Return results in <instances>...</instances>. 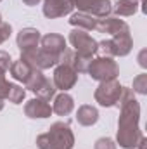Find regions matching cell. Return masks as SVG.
Here are the masks:
<instances>
[{"mask_svg":"<svg viewBox=\"0 0 147 149\" xmlns=\"http://www.w3.org/2000/svg\"><path fill=\"white\" fill-rule=\"evenodd\" d=\"M73 108H74V101H73V97H71L69 94L62 92V94H59V95L54 97L52 111L57 113L59 116H66V114H69V113L73 111Z\"/></svg>","mask_w":147,"mask_h":149,"instance_id":"cell-13","label":"cell"},{"mask_svg":"<svg viewBox=\"0 0 147 149\" xmlns=\"http://www.w3.org/2000/svg\"><path fill=\"white\" fill-rule=\"evenodd\" d=\"M73 7V0H45L43 2V14L49 19H55V17H62V16L71 14Z\"/></svg>","mask_w":147,"mask_h":149,"instance_id":"cell-8","label":"cell"},{"mask_svg":"<svg viewBox=\"0 0 147 149\" xmlns=\"http://www.w3.org/2000/svg\"><path fill=\"white\" fill-rule=\"evenodd\" d=\"M146 88H147V74L142 73L133 80V88L132 90L139 92V94H146Z\"/></svg>","mask_w":147,"mask_h":149,"instance_id":"cell-23","label":"cell"},{"mask_svg":"<svg viewBox=\"0 0 147 149\" xmlns=\"http://www.w3.org/2000/svg\"><path fill=\"white\" fill-rule=\"evenodd\" d=\"M139 5H140V0H118L114 12L118 16H133L139 10Z\"/></svg>","mask_w":147,"mask_h":149,"instance_id":"cell-16","label":"cell"},{"mask_svg":"<svg viewBox=\"0 0 147 149\" xmlns=\"http://www.w3.org/2000/svg\"><path fill=\"white\" fill-rule=\"evenodd\" d=\"M140 3H144V0H140Z\"/></svg>","mask_w":147,"mask_h":149,"instance_id":"cell-32","label":"cell"},{"mask_svg":"<svg viewBox=\"0 0 147 149\" xmlns=\"http://www.w3.org/2000/svg\"><path fill=\"white\" fill-rule=\"evenodd\" d=\"M97 0H73L74 7H78L80 12H88V9L95 3Z\"/></svg>","mask_w":147,"mask_h":149,"instance_id":"cell-24","label":"cell"},{"mask_svg":"<svg viewBox=\"0 0 147 149\" xmlns=\"http://www.w3.org/2000/svg\"><path fill=\"white\" fill-rule=\"evenodd\" d=\"M10 31H12L10 24H9V23H3V21H0V43H3L7 38L10 37Z\"/></svg>","mask_w":147,"mask_h":149,"instance_id":"cell-26","label":"cell"},{"mask_svg":"<svg viewBox=\"0 0 147 149\" xmlns=\"http://www.w3.org/2000/svg\"><path fill=\"white\" fill-rule=\"evenodd\" d=\"M7 90H9V81L5 80V71L0 70V99H5Z\"/></svg>","mask_w":147,"mask_h":149,"instance_id":"cell-28","label":"cell"},{"mask_svg":"<svg viewBox=\"0 0 147 149\" xmlns=\"http://www.w3.org/2000/svg\"><path fill=\"white\" fill-rule=\"evenodd\" d=\"M10 64H12V59H10V56H9L7 52L0 50V70H2V71H7V70L10 68Z\"/></svg>","mask_w":147,"mask_h":149,"instance_id":"cell-27","label":"cell"},{"mask_svg":"<svg viewBox=\"0 0 147 149\" xmlns=\"http://www.w3.org/2000/svg\"><path fill=\"white\" fill-rule=\"evenodd\" d=\"M55 90H57V88H55L54 81H50V80H47V78H45V81L42 83V87L38 88L35 94H37L40 99H43V101H47V102H49L50 99H54V97H55Z\"/></svg>","mask_w":147,"mask_h":149,"instance_id":"cell-19","label":"cell"},{"mask_svg":"<svg viewBox=\"0 0 147 149\" xmlns=\"http://www.w3.org/2000/svg\"><path fill=\"white\" fill-rule=\"evenodd\" d=\"M26 5H38L40 3V0H23Z\"/></svg>","mask_w":147,"mask_h":149,"instance_id":"cell-29","label":"cell"},{"mask_svg":"<svg viewBox=\"0 0 147 149\" xmlns=\"http://www.w3.org/2000/svg\"><path fill=\"white\" fill-rule=\"evenodd\" d=\"M40 31L35 28H24L17 33V47L21 50H28V49H35L40 42Z\"/></svg>","mask_w":147,"mask_h":149,"instance_id":"cell-11","label":"cell"},{"mask_svg":"<svg viewBox=\"0 0 147 149\" xmlns=\"http://www.w3.org/2000/svg\"><path fill=\"white\" fill-rule=\"evenodd\" d=\"M24 113L30 118H49L50 113H52V108H50V104L47 101L37 97V99H31V101L26 102Z\"/></svg>","mask_w":147,"mask_h":149,"instance_id":"cell-10","label":"cell"},{"mask_svg":"<svg viewBox=\"0 0 147 149\" xmlns=\"http://www.w3.org/2000/svg\"><path fill=\"white\" fill-rule=\"evenodd\" d=\"M24 95H26L24 88H21L19 85L9 83V90H7V95H5V99H9V102H12V104H21L23 99H24Z\"/></svg>","mask_w":147,"mask_h":149,"instance_id":"cell-21","label":"cell"},{"mask_svg":"<svg viewBox=\"0 0 147 149\" xmlns=\"http://www.w3.org/2000/svg\"><path fill=\"white\" fill-rule=\"evenodd\" d=\"M43 81H45L43 73H42L40 70H33V71L30 73V76H28V80L24 81V85H26V88H28V90L37 92L38 88L42 87V83H43Z\"/></svg>","mask_w":147,"mask_h":149,"instance_id":"cell-20","label":"cell"},{"mask_svg":"<svg viewBox=\"0 0 147 149\" xmlns=\"http://www.w3.org/2000/svg\"><path fill=\"white\" fill-rule=\"evenodd\" d=\"M10 74L16 78V80H19V81H26L28 80V76H30V73L33 71V68L30 66V64H26L24 61H16V63H12L10 64Z\"/></svg>","mask_w":147,"mask_h":149,"instance_id":"cell-17","label":"cell"},{"mask_svg":"<svg viewBox=\"0 0 147 149\" xmlns=\"http://www.w3.org/2000/svg\"><path fill=\"white\" fill-rule=\"evenodd\" d=\"M76 80H78V73L74 71L73 68L64 66V64H59V66L55 68V71H54V80H52V81H54L55 88L66 92V90L73 88L74 83H76Z\"/></svg>","mask_w":147,"mask_h":149,"instance_id":"cell-7","label":"cell"},{"mask_svg":"<svg viewBox=\"0 0 147 149\" xmlns=\"http://www.w3.org/2000/svg\"><path fill=\"white\" fill-rule=\"evenodd\" d=\"M47 135H49L54 149H73L74 146V135L68 123H62V121L54 123L49 128Z\"/></svg>","mask_w":147,"mask_h":149,"instance_id":"cell-5","label":"cell"},{"mask_svg":"<svg viewBox=\"0 0 147 149\" xmlns=\"http://www.w3.org/2000/svg\"><path fill=\"white\" fill-rule=\"evenodd\" d=\"M88 73L94 80H99V81H106V80H112L116 78L119 70H118V64L116 61H112V57H97V59H92L90 66H88Z\"/></svg>","mask_w":147,"mask_h":149,"instance_id":"cell-4","label":"cell"},{"mask_svg":"<svg viewBox=\"0 0 147 149\" xmlns=\"http://www.w3.org/2000/svg\"><path fill=\"white\" fill-rule=\"evenodd\" d=\"M95 30H99L101 33H109V35H118L121 31H126L130 30L128 24L123 21V19H118V17H102V19H97V24H95Z\"/></svg>","mask_w":147,"mask_h":149,"instance_id":"cell-9","label":"cell"},{"mask_svg":"<svg viewBox=\"0 0 147 149\" xmlns=\"http://www.w3.org/2000/svg\"><path fill=\"white\" fill-rule=\"evenodd\" d=\"M76 120L80 125L83 127H90V125H95L97 120H99V111L90 106V104H85V106H80V109L76 113Z\"/></svg>","mask_w":147,"mask_h":149,"instance_id":"cell-14","label":"cell"},{"mask_svg":"<svg viewBox=\"0 0 147 149\" xmlns=\"http://www.w3.org/2000/svg\"><path fill=\"white\" fill-rule=\"evenodd\" d=\"M69 43L74 47V52L80 56H87L92 57L97 50H99V43L90 37L85 30H78L74 28L69 33Z\"/></svg>","mask_w":147,"mask_h":149,"instance_id":"cell-6","label":"cell"},{"mask_svg":"<svg viewBox=\"0 0 147 149\" xmlns=\"http://www.w3.org/2000/svg\"><path fill=\"white\" fill-rule=\"evenodd\" d=\"M69 23L73 26H78V30H95L97 17H94L87 12H76L69 17Z\"/></svg>","mask_w":147,"mask_h":149,"instance_id":"cell-15","label":"cell"},{"mask_svg":"<svg viewBox=\"0 0 147 149\" xmlns=\"http://www.w3.org/2000/svg\"><path fill=\"white\" fill-rule=\"evenodd\" d=\"M121 85L116 78L112 80H106V81H101V85L95 88V101L104 106V108H111V106H116L118 104V99L121 95Z\"/></svg>","mask_w":147,"mask_h":149,"instance_id":"cell-3","label":"cell"},{"mask_svg":"<svg viewBox=\"0 0 147 149\" xmlns=\"http://www.w3.org/2000/svg\"><path fill=\"white\" fill-rule=\"evenodd\" d=\"M0 21H2V16H0Z\"/></svg>","mask_w":147,"mask_h":149,"instance_id":"cell-33","label":"cell"},{"mask_svg":"<svg viewBox=\"0 0 147 149\" xmlns=\"http://www.w3.org/2000/svg\"><path fill=\"white\" fill-rule=\"evenodd\" d=\"M92 63V57H87V56H80V54H74V59H73V68L76 73H87L88 71V66Z\"/></svg>","mask_w":147,"mask_h":149,"instance_id":"cell-22","label":"cell"},{"mask_svg":"<svg viewBox=\"0 0 147 149\" xmlns=\"http://www.w3.org/2000/svg\"><path fill=\"white\" fill-rule=\"evenodd\" d=\"M95 149H116V144L109 137H102L95 142Z\"/></svg>","mask_w":147,"mask_h":149,"instance_id":"cell-25","label":"cell"},{"mask_svg":"<svg viewBox=\"0 0 147 149\" xmlns=\"http://www.w3.org/2000/svg\"><path fill=\"white\" fill-rule=\"evenodd\" d=\"M111 12H112V7H111V2L109 0H97L90 9H88V12L87 14H90V16H94V17H107Z\"/></svg>","mask_w":147,"mask_h":149,"instance_id":"cell-18","label":"cell"},{"mask_svg":"<svg viewBox=\"0 0 147 149\" xmlns=\"http://www.w3.org/2000/svg\"><path fill=\"white\" fill-rule=\"evenodd\" d=\"M144 56H146V50H142V52H140V64H142V66H146V61H144Z\"/></svg>","mask_w":147,"mask_h":149,"instance_id":"cell-30","label":"cell"},{"mask_svg":"<svg viewBox=\"0 0 147 149\" xmlns=\"http://www.w3.org/2000/svg\"><path fill=\"white\" fill-rule=\"evenodd\" d=\"M59 56L50 54L43 49H28V50H21V61H24L26 64H30L33 70H49L52 66L57 64Z\"/></svg>","mask_w":147,"mask_h":149,"instance_id":"cell-2","label":"cell"},{"mask_svg":"<svg viewBox=\"0 0 147 149\" xmlns=\"http://www.w3.org/2000/svg\"><path fill=\"white\" fill-rule=\"evenodd\" d=\"M40 40H42V49L47 50V52H50V54L59 56V54L66 49V40H64L62 35L49 33V35H45V37L40 38Z\"/></svg>","mask_w":147,"mask_h":149,"instance_id":"cell-12","label":"cell"},{"mask_svg":"<svg viewBox=\"0 0 147 149\" xmlns=\"http://www.w3.org/2000/svg\"><path fill=\"white\" fill-rule=\"evenodd\" d=\"M3 109V102H2V99H0V111Z\"/></svg>","mask_w":147,"mask_h":149,"instance_id":"cell-31","label":"cell"},{"mask_svg":"<svg viewBox=\"0 0 147 149\" xmlns=\"http://www.w3.org/2000/svg\"><path fill=\"white\" fill-rule=\"evenodd\" d=\"M133 47V42H132V35H130V30L126 31H121L118 35L111 38V40H104L99 43V49H102V52L107 56V57H114V56H126L130 54Z\"/></svg>","mask_w":147,"mask_h":149,"instance_id":"cell-1","label":"cell"}]
</instances>
